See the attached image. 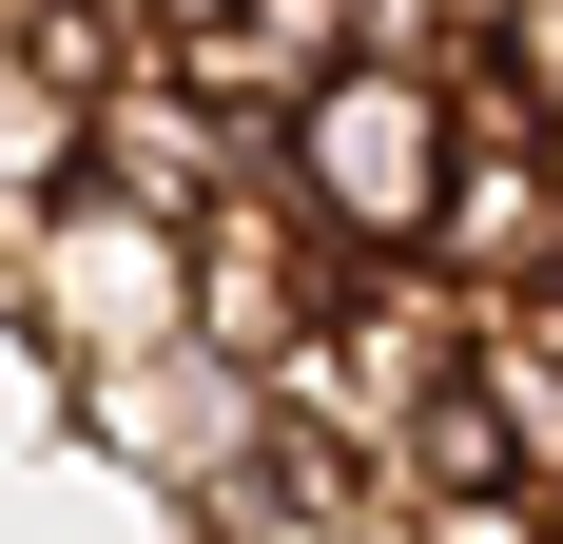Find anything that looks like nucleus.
<instances>
[{
    "mask_svg": "<svg viewBox=\"0 0 563 544\" xmlns=\"http://www.w3.org/2000/svg\"><path fill=\"white\" fill-rule=\"evenodd\" d=\"M78 428L136 467V487H233L253 447H273V370L253 350H214V330H156V350H117V370H78Z\"/></svg>",
    "mask_w": 563,
    "mask_h": 544,
    "instance_id": "7ed1b4c3",
    "label": "nucleus"
},
{
    "mask_svg": "<svg viewBox=\"0 0 563 544\" xmlns=\"http://www.w3.org/2000/svg\"><path fill=\"white\" fill-rule=\"evenodd\" d=\"M331 58H369V0H233V20H195V40H175V78H195V98H233V117H291Z\"/></svg>",
    "mask_w": 563,
    "mask_h": 544,
    "instance_id": "423d86ee",
    "label": "nucleus"
},
{
    "mask_svg": "<svg viewBox=\"0 0 563 544\" xmlns=\"http://www.w3.org/2000/svg\"><path fill=\"white\" fill-rule=\"evenodd\" d=\"M428 253H448L486 312L563 292V156H544V137H466V156H448V233H428Z\"/></svg>",
    "mask_w": 563,
    "mask_h": 544,
    "instance_id": "20e7f679",
    "label": "nucleus"
},
{
    "mask_svg": "<svg viewBox=\"0 0 563 544\" xmlns=\"http://www.w3.org/2000/svg\"><path fill=\"white\" fill-rule=\"evenodd\" d=\"M466 370H486V409H506V467H525V487H563V330H544V312H486Z\"/></svg>",
    "mask_w": 563,
    "mask_h": 544,
    "instance_id": "0eeeda50",
    "label": "nucleus"
},
{
    "mask_svg": "<svg viewBox=\"0 0 563 544\" xmlns=\"http://www.w3.org/2000/svg\"><path fill=\"white\" fill-rule=\"evenodd\" d=\"M544 505H563V487H544Z\"/></svg>",
    "mask_w": 563,
    "mask_h": 544,
    "instance_id": "6e6552de",
    "label": "nucleus"
},
{
    "mask_svg": "<svg viewBox=\"0 0 563 544\" xmlns=\"http://www.w3.org/2000/svg\"><path fill=\"white\" fill-rule=\"evenodd\" d=\"M0 292L58 330V370H117V350L195 330V215L117 195V175H58L40 215H0Z\"/></svg>",
    "mask_w": 563,
    "mask_h": 544,
    "instance_id": "f257e3e1",
    "label": "nucleus"
},
{
    "mask_svg": "<svg viewBox=\"0 0 563 544\" xmlns=\"http://www.w3.org/2000/svg\"><path fill=\"white\" fill-rule=\"evenodd\" d=\"M273 156H291V195H311L350 253H428V233H448L466 117H448V78H428V58H331V78L273 117Z\"/></svg>",
    "mask_w": 563,
    "mask_h": 544,
    "instance_id": "f03ea898",
    "label": "nucleus"
},
{
    "mask_svg": "<svg viewBox=\"0 0 563 544\" xmlns=\"http://www.w3.org/2000/svg\"><path fill=\"white\" fill-rule=\"evenodd\" d=\"M253 156H273V117L195 98L175 58H136V78L98 98V175H117V195H156V215H195V195H214V175H253Z\"/></svg>",
    "mask_w": 563,
    "mask_h": 544,
    "instance_id": "39448f33",
    "label": "nucleus"
}]
</instances>
